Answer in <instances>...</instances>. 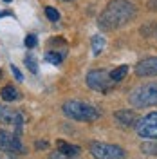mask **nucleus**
I'll return each instance as SVG.
<instances>
[{
  "label": "nucleus",
  "mask_w": 157,
  "mask_h": 159,
  "mask_svg": "<svg viewBox=\"0 0 157 159\" xmlns=\"http://www.w3.org/2000/svg\"><path fill=\"white\" fill-rule=\"evenodd\" d=\"M136 16V6L130 0H110L103 13L99 15V27L101 29H119L123 25L130 24Z\"/></svg>",
  "instance_id": "f257e3e1"
},
{
  "label": "nucleus",
  "mask_w": 157,
  "mask_h": 159,
  "mask_svg": "<svg viewBox=\"0 0 157 159\" xmlns=\"http://www.w3.org/2000/svg\"><path fill=\"white\" fill-rule=\"evenodd\" d=\"M63 114L70 119H76V121H96L99 119L101 112H99L94 105L85 103V101H79V99H69L63 103Z\"/></svg>",
  "instance_id": "f03ea898"
},
{
  "label": "nucleus",
  "mask_w": 157,
  "mask_h": 159,
  "mask_svg": "<svg viewBox=\"0 0 157 159\" xmlns=\"http://www.w3.org/2000/svg\"><path fill=\"white\" fill-rule=\"evenodd\" d=\"M130 103L134 107H155L157 105V81L143 83L130 92Z\"/></svg>",
  "instance_id": "7ed1b4c3"
},
{
  "label": "nucleus",
  "mask_w": 157,
  "mask_h": 159,
  "mask_svg": "<svg viewBox=\"0 0 157 159\" xmlns=\"http://www.w3.org/2000/svg\"><path fill=\"white\" fill-rule=\"evenodd\" d=\"M90 154L94 159H125V150L118 145H110V143H99L94 141L90 143Z\"/></svg>",
  "instance_id": "20e7f679"
},
{
  "label": "nucleus",
  "mask_w": 157,
  "mask_h": 159,
  "mask_svg": "<svg viewBox=\"0 0 157 159\" xmlns=\"http://www.w3.org/2000/svg\"><path fill=\"white\" fill-rule=\"evenodd\" d=\"M87 85L90 89L98 90V92H108L112 89L114 81H112L110 74L105 69H96V70H90L87 74Z\"/></svg>",
  "instance_id": "39448f33"
},
{
  "label": "nucleus",
  "mask_w": 157,
  "mask_h": 159,
  "mask_svg": "<svg viewBox=\"0 0 157 159\" xmlns=\"http://www.w3.org/2000/svg\"><path fill=\"white\" fill-rule=\"evenodd\" d=\"M137 134L145 139L157 141V112H152V114L145 116L143 119H139Z\"/></svg>",
  "instance_id": "423d86ee"
},
{
  "label": "nucleus",
  "mask_w": 157,
  "mask_h": 159,
  "mask_svg": "<svg viewBox=\"0 0 157 159\" xmlns=\"http://www.w3.org/2000/svg\"><path fill=\"white\" fill-rule=\"evenodd\" d=\"M0 150L7 152V154H24L25 152L22 141L15 134L6 132V130H0Z\"/></svg>",
  "instance_id": "0eeeda50"
},
{
  "label": "nucleus",
  "mask_w": 157,
  "mask_h": 159,
  "mask_svg": "<svg viewBox=\"0 0 157 159\" xmlns=\"http://www.w3.org/2000/svg\"><path fill=\"white\" fill-rule=\"evenodd\" d=\"M0 123H6V125H15L16 130L20 132L22 125H24V116L20 114L18 110L6 107V105H0Z\"/></svg>",
  "instance_id": "6e6552de"
},
{
  "label": "nucleus",
  "mask_w": 157,
  "mask_h": 159,
  "mask_svg": "<svg viewBox=\"0 0 157 159\" xmlns=\"http://www.w3.org/2000/svg\"><path fill=\"white\" fill-rule=\"evenodd\" d=\"M136 74L139 78H148V76H157V56L141 60L136 65Z\"/></svg>",
  "instance_id": "1a4fd4ad"
},
{
  "label": "nucleus",
  "mask_w": 157,
  "mask_h": 159,
  "mask_svg": "<svg viewBox=\"0 0 157 159\" xmlns=\"http://www.w3.org/2000/svg\"><path fill=\"white\" fill-rule=\"evenodd\" d=\"M114 118L118 119L123 127H134V125H137V123H139L137 114H136L134 110H128V109L116 112V114H114Z\"/></svg>",
  "instance_id": "9d476101"
},
{
  "label": "nucleus",
  "mask_w": 157,
  "mask_h": 159,
  "mask_svg": "<svg viewBox=\"0 0 157 159\" xmlns=\"http://www.w3.org/2000/svg\"><path fill=\"white\" fill-rule=\"evenodd\" d=\"M56 147H58V152L61 154V156H65V157H76L79 152H81L79 147L70 145V143H65V141H58Z\"/></svg>",
  "instance_id": "9b49d317"
},
{
  "label": "nucleus",
  "mask_w": 157,
  "mask_h": 159,
  "mask_svg": "<svg viewBox=\"0 0 157 159\" xmlns=\"http://www.w3.org/2000/svg\"><path fill=\"white\" fill-rule=\"evenodd\" d=\"M0 96L6 99V101H15V99H18V98H20L18 90L15 89L13 85H6L4 89L0 90Z\"/></svg>",
  "instance_id": "f8f14e48"
},
{
  "label": "nucleus",
  "mask_w": 157,
  "mask_h": 159,
  "mask_svg": "<svg viewBox=\"0 0 157 159\" xmlns=\"http://www.w3.org/2000/svg\"><path fill=\"white\" fill-rule=\"evenodd\" d=\"M127 74H128V65H119L118 69H114L112 72H110V78H112L114 83H118V81H121V80H125Z\"/></svg>",
  "instance_id": "ddd939ff"
},
{
  "label": "nucleus",
  "mask_w": 157,
  "mask_h": 159,
  "mask_svg": "<svg viewBox=\"0 0 157 159\" xmlns=\"http://www.w3.org/2000/svg\"><path fill=\"white\" fill-rule=\"evenodd\" d=\"M103 47H105V38H103V36H99V34L92 36V54H94V56H98L99 52L103 51Z\"/></svg>",
  "instance_id": "4468645a"
},
{
  "label": "nucleus",
  "mask_w": 157,
  "mask_h": 159,
  "mask_svg": "<svg viewBox=\"0 0 157 159\" xmlns=\"http://www.w3.org/2000/svg\"><path fill=\"white\" fill-rule=\"evenodd\" d=\"M65 56V52H56V51H47V54H45V60L51 61L52 65H60L61 63V60Z\"/></svg>",
  "instance_id": "2eb2a0df"
},
{
  "label": "nucleus",
  "mask_w": 157,
  "mask_h": 159,
  "mask_svg": "<svg viewBox=\"0 0 157 159\" xmlns=\"http://www.w3.org/2000/svg\"><path fill=\"white\" fill-rule=\"evenodd\" d=\"M25 67H27L33 74L38 72V60L33 56V52H27V54H25Z\"/></svg>",
  "instance_id": "dca6fc26"
},
{
  "label": "nucleus",
  "mask_w": 157,
  "mask_h": 159,
  "mask_svg": "<svg viewBox=\"0 0 157 159\" xmlns=\"http://www.w3.org/2000/svg\"><path fill=\"white\" fill-rule=\"evenodd\" d=\"M141 152L143 154H150V156H157V143L155 141H146L141 145Z\"/></svg>",
  "instance_id": "f3484780"
},
{
  "label": "nucleus",
  "mask_w": 157,
  "mask_h": 159,
  "mask_svg": "<svg viewBox=\"0 0 157 159\" xmlns=\"http://www.w3.org/2000/svg\"><path fill=\"white\" fill-rule=\"evenodd\" d=\"M45 16L51 20V22H58L60 20V13H58V9H54V7H45Z\"/></svg>",
  "instance_id": "a211bd4d"
},
{
  "label": "nucleus",
  "mask_w": 157,
  "mask_h": 159,
  "mask_svg": "<svg viewBox=\"0 0 157 159\" xmlns=\"http://www.w3.org/2000/svg\"><path fill=\"white\" fill-rule=\"evenodd\" d=\"M36 42H38V40H36L34 34H27V36H25V45H27L29 49H33V47L36 45Z\"/></svg>",
  "instance_id": "6ab92c4d"
},
{
  "label": "nucleus",
  "mask_w": 157,
  "mask_h": 159,
  "mask_svg": "<svg viewBox=\"0 0 157 159\" xmlns=\"http://www.w3.org/2000/svg\"><path fill=\"white\" fill-rule=\"evenodd\" d=\"M11 72L15 74V78L18 80V81H22V80H24V76H22V72L18 70V67H16V65H11Z\"/></svg>",
  "instance_id": "aec40b11"
},
{
  "label": "nucleus",
  "mask_w": 157,
  "mask_h": 159,
  "mask_svg": "<svg viewBox=\"0 0 157 159\" xmlns=\"http://www.w3.org/2000/svg\"><path fill=\"white\" fill-rule=\"evenodd\" d=\"M47 147V143H36V148H45Z\"/></svg>",
  "instance_id": "412c9836"
},
{
  "label": "nucleus",
  "mask_w": 157,
  "mask_h": 159,
  "mask_svg": "<svg viewBox=\"0 0 157 159\" xmlns=\"http://www.w3.org/2000/svg\"><path fill=\"white\" fill-rule=\"evenodd\" d=\"M0 159H13V157H9V156H0Z\"/></svg>",
  "instance_id": "4be33fe9"
},
{
  "label": "nucleus",
  "mask_w": 157,
  "mask_h": 159,
  "mask_svg": "<svg viewBox=\"0 0 157 159\" xmlns=\"http://www.w3.org/2000/svg\"><path fill=\"white\" fill-rule=\"evenodd\" d=\"M4 2H11V0H4Z\"/></svg>",
  "instance_id": "5701e85b"
},
{
  "label": "nucleus",
  "mask_w": 157,
  "mask_h": 159,
  "mask_svg": "<svg viewBox=\"0 0 157 159\" xmlns=\"http://www.w3.org/2000/svg\"><path fill=\"white\" fill-rule=\"evenodd\" d=\"M63 2H70V0H63Z\"/></svg>",
  "instance_id": "b1692460"
},
{
  "label": "nucleus",
  "mask_w": 157,
  "mask_h": 159,
  "mask_svg": "<svg viewBox=\"0 0 157 159\" xmlns=\"http://www.w3.org/2000/svg\"><path fill=\"white\" fill-rule=\"evenodd\" d=\"M155 6H157V0H155ZM155 9H157V7H155Z\"/></svg>",
  "instance_id": "393cba45"
},
{
  "label": "nucleus",
  "mask_w": 157,
  "mask_h": 159,
  "mask_svg": "<svg viewBox=\"0 0 157 159\" xmlns=\"http://www.w3.org/2000/svg\"><path fill=\"white\" fill-rule=\"evenodd\" d=\"M63 159H70V157H63Z\"/></svg>",
  "instance_id": "a878e982"
},
{
  "label": "nucleus",
  "mask_w": 157,
  "mask_h": 159,
  "mask_svg": "<svg viewBox=\"0 0 157 159\" xmlns=\"http://www.w3.org/2000/svg\"><path fill=\"white\" fill-rule=\"evenodd\" d=\"M0 16H2V13H0Z\"/></svg>",
  "instance_id": "bb28decb"
}]
</instances>
